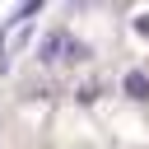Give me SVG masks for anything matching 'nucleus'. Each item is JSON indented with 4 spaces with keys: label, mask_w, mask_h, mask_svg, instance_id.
<instances>
[{
    "label": "nucleus",
    "mask_w": 149,
    "mask_h": 149,
    "mask_svg": "<svg viewBox=\"0 0 149 149\" xmlns=\"http://www.w3.org/2000/svg\"><path fill=\"white\" fill-rule=\"evenodd\" d=\"M135 28H140V37H149V14H140V19H135Z\"/></svg>",
    "instance_id": "f03ea898"
},
{
    "label": "nucleus",
    "mask_w": 149,
    "mask_h": 149,
    "mask_svg": "<svg viewBox=\"0 0 149 149\" xmlns=\"http://www.w3.org/2000/svg\"><path fill=\"white\" fill-rule=\"evenodd\" d=\"M126 98L149 102V74H144V70H130V74H126Z\"/></svg>",
    "instance_id": "f257e3e1"
}]
</instances>
